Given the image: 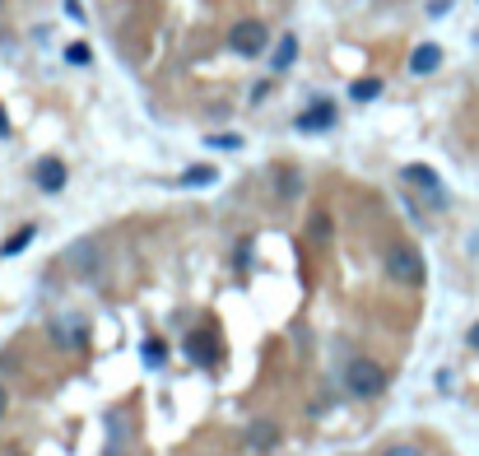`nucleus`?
Returning a JSON list of instances; mask_svg holds the SVG:
<instances>
[{
    "mask_svg": "<svg viewBox=\"0 0 479 456\" xmlns=\"http://www.w3.org/2000/svg\"><path fill=\"white\" fill-rule=\"evenodd\" d=\"M33 182L42 186V192H61L66 186V164L61 158H42V164L33 168Z\"/></svg>",
    "mask_w": 479,
    "mask_h": 456,
    "instance_id": "20e7f679",
    "label": "nucleus"
},
{
    "mask_svg": "<svg viewBox=\"0 0 479 456\" xmlns=\"http://www.w3.org/2000/svg\"><path fill=\"white\" fill-rule=\"evenodd\" d=\"M470 344H475V350H479V321H475V326H470Z\"/></svg>",
    "mask_w": 479,
    "mask_h": 456,
    "instance_id": "412c9836",
    "label": "nucleus"
},
{
    "mask_svg": "<svg viewBox=\"0 0 479 456\" xmlns=\"http://www.w3.org/2000/svg\"><path fill=\"white\" fill-rule=\"evenodd\" d=\"M275 443H279V428H275L271 419H256V424L247 428V447H252V452H271Z\"/></svg>",
    "mask_w": 479,
    "mask_h": 456,
    "instance_id": "423d86ee",
    "label": "nucleus"
},
{
    "mask_svg": "<svg viewBox=\"0 0 479 456\" xmlns=\"http://www.w3.org/2000/svg\"><path fill=\"white\" fill-rule=\"evenodd\" d=\"M344 387H350V396L359 400H372L386 391V368L372 363V359H354L350 368H344Z\"/></svg>",
    "mask_w": 479,
    "mask_h": 456,
    "instance_id": "f03ea898",
    "label": "nucleus"
},
{
    "mask_svg": "<svg viewBox=\"0 0 479 456\" xmlns=\"http://www.w3.org/2000/svg\"><path fill=\"white\" fill-rule=\"evenodd\" d=\"M102 456H126V419L108 415V452Z\"/></svg>",
    "mask_w": 479,
    "mask_h": 456,
    "instance_id": "9d476101",
    "label": "nucleus"
},
{
    "mask_svg": "<svg viewBox=\"0 0 479 456\" xmlns=\"http://www.w3.org/2000/svg\"><path fill=\"white\" fill-rule=\"evenodd\" d=\"M382 265H386V275H391L395 284H423V256H419V247H410V243H386Z\"/></svg>",
    "mask_w": 479,
    "mask_h": 456,
    "instance_id": "f257e3e1",
    "label": "nucleus"
},
{
    "mask_svg": "<svg viewBox=\"0 0 479 456\" xmlns=\"http://www.w3.org/2000/svg\"><path fill=\"white\" fill-rule=\"evenodd\" d=\"M5 410H10V391H5V387H0V415H5Z\"/></svg>",
    "mask_w": 479,
    "mask_h": 456,
    "instance_id": "aec40b11",
    "label": "nucleus"
},
{
    "mask_svg": "<svg viewBox=\"0 0 479 456\" xmlns=\"http://www.w3.org/2000/svg\"><path fill=\"white\" fill-rule=\"evenodd\" d=\"M186 354H191L196 363H205V368H209V363L219 359V344H215V335H205V331H200V335L186 340Z\"/></svg>",
    "mask_w": 479,
    "mask_h": 456,
    "instance_id": "6e6552de",
    "label": "nucleus"
},
{
    "mask_svg": "<svg viewBox=\"0 0 479 456\" xmlns=\"http://www.w3.org/2000/svg\"><path fill=\"white\" fill-rule=\"evenodd\" d=\"M382 456H423L419 447H410V443H395V447H386Z\"/></svg>",
    "mask_w": 479,
    "mask_h": 456,
    "instance_id": "6ab92c4d",
    "label": "nucleus"
},
{
    "mask_svg": "<svg viewBox=\"0 0 479 456\" xmlns=\"http://www.w3.org/2000/svg\"><path fill=\"white\" fill-rule=\"evenodd\" d=\"M265 42H271V33H265L261 19H243V23H233V33H228V47L237 57H261Z\"/></svg>",
    "mask_w": 479,
    "mask_h": 456,
    "instance_id": "7ed1b4c3",
    "label": "nucleus"
},
{
    "mask_svg": "<svg viewBox=\"0 0 479 456\" xmlns=\"http://www.w3.org/2000/svg\"><path fill=\"white\" fill-rule=\"evenodd\" d=\"M29 243H33V228H23V233H14V237H10V243H5V256H10V252H23V247H29Z\"/></svg>",
    "mask_w": 479,
    "mask_h": 456,
    "instance_id": "f3484780",
    "label": "nucleus"
},
{
    "mask_svg": "<svg viewBox=\"0 0 479 456\" xmlns=\"http://www.w3.org/2000/svg\"><path fill=\"white\" fill-rule=\"evenodd\" d=\"M405 182H410V186H423V192H429V201H442V182H438L433 168L410 164V168H405Z\"/></svg>",
    "mask_w": 479,
    "mask_h": 456,
    "instance_id": "0eeeda50",
    "label": "nucleus"
},
{
    "mask_svg": "<svg viewBox=\"0 0 479 456\" xmlns=\"http://www.w3.org/2000/svg\"><path fill=\"white\" fill-rule=\"evenodd\" d=\"M377 94H382V79H363V85H354V98H359V103H372Z\"/></svg>",
    "mask_w": 479,
    "mask_h": 456,
    "instance_id": "4468645a",
    "label": "nucleus"
},
{
    "mask_svg": "<svg viewBox=\"0 0 479 456\" xmlns=\"http://www.w3.org/2000/svg\"><path fill=\"white\" fill-rule=\"evenodd\" d=\"M209 145H215V149H237L243 136H209Z\"/></svg>",
    "mask_w": 479,
    "mask_h": 456,
    "instance_id": "a211bd4d",
    "label": "nucleus"
},
{
    "mask_svg": "<svg viewBox=\"0 0 479 456\" xmlns=\"http://www.w3.org/2000/svg\"><path fill=\"white\" fill-rule=\"evenodd\" d=\"M5 130H10V121H5V112H0V136H5Z\"/></svg>",
    "mask_w": 479,
    "mask_h": 456,
    "instance_id": "4be33fe9",
    "label": "nucleus"
},
{
    "mask_svg": "<svg viewBox=\"0 0 479 456\" xmlns=\"http://www.w3.org/2000/svg\"><path fill=\"white\" fill-rule=\"evenodd\" d=\"M294 57H298V38H279V47H275V70H288L294 66Z\"/></svg>",
    "mask_w": 479,
    "mask_h": 456,
    "instance_id": "9b49d317",
    "label": "nucleus"
},
{
    "mask_svg": "<svg viewBox=\"0 0 479 456\" xmlns=\"http://www.w3.org/2000/svg\"><path fill=\"white\" fill-rule=\"evenodd\" d=\"M331 243V214H312V247Z\"/></svg>",
    "mask_w": 479,
    "mask_h": 456,
    "instance_id": "f8f14e48",
    "label": "nucleus"
},
{
    "mask_svg": "<svg viewBox=\"0 0 479 456\" xmlns=\"http://www.w3.org/2000/svg\"><path fill=\"white\" fill-rule=\"evenodd\" d=\"M66 61H70V66H89V47L70 42V47H66Z\"/></svg>",
    "mask_w": 479,
    "mask_h": 456,
    "instance_id": "dca6fc26",
    "label": "nucleus"
},
{
    "mask_svg": "<svg viewBox=\"0 0 479 456\" xmlns=\"http://www.w3.org/2000/svg\"><path fill=\"white\" fill-rule=\"evenodd\" d=\"M215 177H219L215 168H186V173H182V186H209Z\"/></svg>",
    "mask_w": 479,
    "mask_h": 456,
    "instance_id": "ddd939ff",
    "label": "nucleus"
},
{
    "mask_svg": "<svg viewBox=\"0 0 479 456\" xmlns=\"http://www.w3.org/2000/svg\"><path fill=\"white\" fill-rule=\"evenodd\" d=\"M164 359H168V350H164V340H149V344H145V363H149V368H158V363H164Z\"/></svg>",
    "mask_w": 479,
    "mask_h": 456,
    "instance_id": "2eb2a0df",
    "label": "nucleus"
},
{
    "mask_svg": "<svg viewBox=\"0 0 479 456\" xmlns=\"http://www.w3.org/2000/svg\"><path fill=\"white\" fill-rule=\"evenodd\" d=\"M438 66H442V51H438L433 42H423L414 57H410V70H414V75H433Z\"/></svg>",
    "mask_w": 479,
    "mask_h": 456,
    "instance_id": "1a4fd4ad",
    "label": "nucleus"
},
{
    "mask_svg": "<svg viewBox=\"0 0 479 456\" xmlns=\"http://www.w3.org/2000/svg\"><path fill=\"white\" fill-rule=\"evenodd\" d=\"M335 126V103H316V107H307V112L298 117V130L307 136V130H331Z\"/></svg>",
    "mask_w": 479,
    "mask_h": 456,
    "instance_id": "39448f33",
    "label": "nucleus"
}]
</instances>
